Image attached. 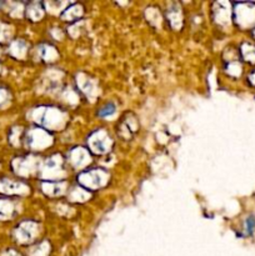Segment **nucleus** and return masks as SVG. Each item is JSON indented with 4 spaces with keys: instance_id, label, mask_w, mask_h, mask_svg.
Wrapping results in <instances>:
<instances>
[{
    "instance_id": "3",
    "label": "nucleus",
    "mask_w": 255,
    "mask_h": 256,
    "mask_svg": "<svg viewBox=\"0 0 255 256\" xmlns=\"http://www.w3.org/2000/svg\"><path fill=\"white\" fill-rule=\"evenodd\" d=\"M242 54L248 62H255V46L250 44H245L244 48H242Z\"/></svg>"
},
{
    "instance_id": "1",
    "label": "nucleus",
    "mask_w": 255,
    "mask_h": 256,
    "mask_svg": "<svg viewBox=\"0 0 255 256\" xmlns=\"http://www.w3.org/2000/svg\"><path fill=\"white\" fill-rule=\"evenodd\" d=\"M242 9L236 10V22L239 25L246 28L255 24V5L239 4Z\"/></svg>"
},
{
    "instance_id": "4",
    "label": "nucleus",
    "mask_w": 255,
    "mask_h": 256,
    "mask_svg": "<svg viewBox=\"0 0 255 256\" xmlns=\"http://www.w3.org/2000/svg\"><path fill=\"white\" fill-rule=\"evenodd\" d=\"M12 206L9 202L0 199V219H6V218H9L12 215Z\"/></svg>"
},
{
    "instance_id": "6",
    "label": "nucleus",
    "mask_w": 255,
    "mask_h": 256,
    "mask_svg": "<svg viewBox=\"0 0 255 256\" xmlns=\"http://www.w3.org/2000/svg\"><path fill=\"white\" fill-rule=\"evenodd\" d=\"M245 228H246V232L248 234H252V230L255 228V218L254 216H249L245 222Z\"/></svg>"
},
{
    "instance_id": "2",
    "label": "nucleus",
    "mask_w": 255,
    "mask_h": 256,
    "mask_svg": "<svg viewBox=\"0 0 255 256\" xmlns=\"http://www.w3.org/2000/svg\"><path fill=\"white\" fill-rule=\"evenodd\" d=\"M89 144L90 148L98 154H102V152H106V142L100 138V134L92 135L89 140Z\"/></svg>"
},
{
    "instance_id": "9",
    "label": "nucleus",
    "mask_w": 255,
    "mask_h": 256,
    "mask_svg": "<svg viewBox=\"0 0 255 256\" xmlns=\"http://www.w3.org/2000/svg\"><path fill=\"white\" fill-rule=\"evenodd\" d=\"M254 36H255V32H254Z\"/></svg>"
},
{
    "instance_id": "7",
    "label": "nucleus",
    "mask_w": 255,
    "mask_h": 256,
    "mask_svg": "<svg viewBox=\"0 0 255 256\" xmlns=\"http://www.w3.org/2000/svg\"><path fill=\"white\" fill-rule=\"evenodd\" d=\"M8 100V92L6 90L4 89H0V105L2 104V102H5Z\"/></svg>"
},
{
    "instance_id": "8",
    "label": "nucleus",
    "mask_w": 255,
    "mask_h": 256,
    "mask_svg": "<svg viewBox=\"0 0 255 256\" xmlns=\"http://www.w3.org/2000/svg\"><path fill=\"white\" fill-rule=\"evenodd\" d=\"M249 79H250V82H252V84L255 85V72H252V75H250Z\"/></svg>"
},
{
    "instance_id": "5",
    "label": "nucleus",
    "mask_w": 255,
    "mask_h": 256,
    "mask_svg": "<svg viewBox=\"0 0 255 256\" xmlns=\"http://www.w3.org/2000/svg\"><path fill=\"white\" fill-rule=\"evenodd\" d=\"M115 112V105L114 104H106L104 108L99 110L100 116H109Z\"/></svg>"
}]
</instances>
